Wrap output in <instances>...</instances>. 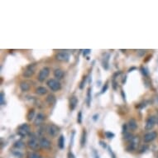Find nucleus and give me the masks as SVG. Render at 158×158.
Wrapping results in <instances>:
<instances>
[{"label": "nucleus", "instance_id": "nucleus-1", "mask_svg": "<svg viewBox=\"0 0 158 158\" xmlns=\"http://www.w3.org/2000/svg\"><path fill=\"white\" fill-rule=\"evenodd\" d=\"M29 133H30V127L27 123L19 126L18 128H17V134L21 137H26Z\"/></svg>", "mask_w": 158, "mask_h": 158}, {"label": "nucleus", "instance_id": "nucleus-2", "mask_svg": "<svg viewBox=\"0 0 158 158\" xmlns=\"http://www.w3.org/2000/svg\"><path fill=\"white\" fill-rule=\"evenodd\" d=\"M47 85L48 87L51 89L52 91L56 92L60 90L61 89V84L58 80H55V79H51L47 81Z\"/></svg>", "mask_w": 158, "mask_h": 158}, {"label": "nucleus", "instance_id": "nucleus-3", "mask_svg": "<svg viewBox=\"0 0 158 158\" xmlns=\"http://www.w3.org/2000/svg\"><path fill=\"white\" fill-rule=\"evenodd\" d=\"M47 133L50 135V136L52 137H55L57 136L58 133H59L60 128L55 124H50L47 126Z\"/></svg>", "mask_w": 158, "mask_h": 158}, {"label": "nucleus", "instance_id": "nucleus-4", "mask_svg": "<svg viewBox=\"0 0 158 158\" xmlns=\"http://www.w3.org/2000/svg\"><path fill=\"white\" fill-rule=\"evenodd\" d=\"M49 74H50V69L48 67H44V68H42L39 72L38 78H37L38 80L41 81V82H43V81L48 77Z\"/></svg>", "mask_w": 158, "mask_h": 158}, {"label": "nucleus", "instance_id": "nucleus-5", "mask_svg": "<svg viewBox=\"0 0 158 158\" xmlns=\"http://www.w3.org/2000/svg\"><path fill=\"white\" fill-rule=\"evenodd\" d=\"M28 146L32 149V150H37V149L40 147V142L37 140V137H31L28 142Z\"/></svg>", "mask_w": 158, "mask_h": 158}, {"label": "nucleus", "instance_id": "nucleus-6", "mask_svg": "<svg viewBox=\"0 0 158 158\" xmlns=\"http://www.w3.org/2000/svg\"><path fill=\"white\" fill-rule=\"evenodd\" d=\"M35 67H36L35 65H28L26 68V70H24L22 75H23L24 77H26V78H29V77H31V76H32L34 75V73H35Z\"/></svg>", "mask_w": 158, "mask_h": 158}, {"label": "nucleus", "instance_id": "nucleus-7", "mask_svg": "<svg viewBox=\"0 0 158 158\" xmlns=\"http://www.w3.org/2000/svg\"><path fill=\"white\" fill-rule=\"evenodd\" d=\"M56 57L57 61L67 62L70 59V55H69V53L66 52V51H61L57 54Z\"/></svg>", "mask_w": 158, "mask_h": 158}, {"label": "nucleus", "instance_id": "nucleus-8", "mask_svg": "<svg viewBox=\"0 0 158 158\" xmlns=\"http://www.w3.org/2000/svg\"><path fill=\"white\" fill-rule=\"evenodd\" d=\"M156 118H155L154 116H150L149 118H147V122H146V126H145V128L147 130H151L153 128V127L155 126L156 124Z\"/></svg>", "mask_w": 158, "mask_h": 158}, {"label": "nucleus", "instance_id": "nucleus-9", "mask_svg": "<svg viewBox=\"0 0 158 158\" xmlns=\"http://www.w3.org/2000/svg\"><path fill=\"white\" fill-rule=\"evenodd\" d=\"M156 137H157V133L156 132H151L144 135L143 140L145 142H151L153 140H155Z\"/></svg>", "mask_w": 158, "mask_h": 158}, {"label": "nucleus", "instance_id": "nucleus-10", "mask_svg": "<svg viewBox=\"0 0 158 158\" xmlns=\"http://www.w3.org/2000/svg\"><path fill=\"white\" fill-rule=\"evenodd\" d=\"M39 142H40V147L43 148V149H49L51 147V143L49 140L46 137H42L40 138L39 140Z\"/></svg>", "mask_w": 158, "mask_h": 158}, {"label": "nucleus", "instance_id": "nucleus-11", "mask_svg": "<svg viewBox=\"0 0 158 158\" xmlns=\"http://www.w3.org/2000/svg\"><path fill=\"white\" fill-rule=\"evenodd\" d=\"M45 118H46V117H45V115L43 114H42V113H40V114H38L37 115V118H36L35 121H34V124L36 126L37 125H40L41 123H42V122L45 120Z\"/></svg>", "mask_w": 158, "mask_h": 158}, {"label": "nucleus", "instance_id": "nucleus-12", "mask_svg": "<svg viewBox=\"0 0 158 158\" xmlns=\"http://www.w3.org/2000/svg\"><path fill=\"white\" fill-rule=\"evenodd\" d=\"M78 103V99L75 96H72L70 98V110H74Z\"/></svg>", "mask_w": 158, "mask_h": 158}, {"label": "nucleus", "instance_id": "nucleus-13", "mask_svg": "<svg viewBox=\"0 0 158 158\" xmlns=\"http://www.w3.org/2000/svg\"><path fill=\"white\" fill-rule=\"evenodd\" d=\"M54 75H55V77L56 79L61 80V79H63V77H64L65 73H64V71H63L62 70L56 69V70H55V71H54Z\"/></svg>", "mask_w": 158, "mask_h": 158}, {"label": "nucleus", "instance_id": "nucleus-14", "mask_svg": "<svg viewBox=\"0 0 158 158\" xmlns=\"http://www.w3.org/2000/svg\"><path fill=\"white\" fill-rule=\"evenodd\" d=\"M128 127L131 130H136L137 128V123L135 119H130L128 122Z\"/></svg>", "mask_w": 158, "mask_h": 158}, {"label": "nucleus", "instance_id": "nucleus-15", "mask_svg": "<svg viewBox=\"0 0 158 158\" xmlns=\"http://www.w3.org/2000/svg\"><path fill=\"white\" fill-rule=\"evenodd\" d=\"M20 88L23 92H26L30 89V84L26 81H22V82L20 83Z\"/></svg>", "mask_w": 158, "mask_h": 158}, {"label": "nucleus", "instance_id": "nucleus-16", "mask_svg": "<svg viewBox=\"0 0 158 158\" xmlns=\"http://www.w3.org/2000/svg\"><path fill=\"white\" fill-rule=\"evenodd\" d=\"M58 147H59L61 149H63L65 147V138L63 135H61L59 139H58Z\"/></svg>", "mask_w": 158, "mask_h": 158}, {"label": "nucleus", "instance_id": "nucleus-17", "mask_svg": "<svg viewBox=\"0 0 158 158\" xmlns=\"http://www.w3.org/2000/svg\"><path fill=\"white\" fill-rule=\"evenodd\" d=\"M47 102L49 104H54L56 103V97L53 94H49L47 98Z\"/></svg>", "mask_w": 158, "mask_h": 158}, {"label": "nucleus", "instance_id": "nucleus-18", "mask_svg": "<svg viewBox=\"0 0 158 158\" xmlns=\"http://www.w3.org/2000/svg\"><path fill=\"white\" fill-rule=\"evenodd\" d=\"M34 116H35V110L32 109H30L28 113V115H27V119L28 121H31L34 118Z\"/></svg>", "mask_w": 158, "mask_h": 158}, {"label": "nucleus", "instance_id": "nucleus-19", "mask_svg": "<svg viewBox=\"0 0 158 158\" xmlns=\"http://www.w3.org/2000/svg\"><path fill=\"white\" fill-rule=\"evenodd\" d=\"M36 92H37V94H40V95H43V94H47V89L45 88V87L41 86V87H38L37 89H36Z\"/></svg>", "mask_w": 158, "mask_h": 158}, {"label": "nucleus", "instance_id": "nucleus-20", "mask_svg": "<svg viewBox=\"0 0 158 158\" xmlns=\"http://www.w3.org/2000/svg\"><path fill=\"white\" fill-rule=\"evenodd\" d=\"M85 141H86V131L84 129L82 133V136H81V141H80L81 146L82 147H84V145L85 144Z\"/></svg>", "mask_w": 158, "mask_h": 158}, {"label": "nucleus", "instance_id": "nucleus-21", "mask_svg": "<svg viewBox=\"0 0 158 158\" xmlns=\"http://www.w3.org/2000/svg\"><path fill=\"white\" fill-rule=\"evenodd\" d=\"M90 93H91V89L89 88L88 91H87V104H88V106L90 105V102H91V94H90Z\"/></svg>", "mask_w": 158, "mask_h": 158}, {"label": "nucleus", "instance_id": "nucleus-22", "mask_svg": "<svg viewBox=\"0 0 158 158\" xmlns=\"http://www.w3.org/2000/svg\"><path fill=\"white\" fill-rule=\"evenodd\" d=\"M23 147H24V144H23V142H21V141H17V142H16L14 143V147H16V148L20 149V148H22Z\"/></svg>", "mask_w": 158, "mask_h": 158}, {"label": "nucleus", "instance_id": "nucleus-23", "mask_svg": "<svg viewBox=\"0 0 158 158\" xmlns=\"http://www.w3.org/2000/svg\"><path fill=\"white\" fill-rule=\"evenodd\" d=\"M109 56H108L103 61V68H104V69H108V64H109L108 61H109Z\"/></svg>", "mask_w": 158, "mask_h": 158}, {"label": "nucleus", "instance_id": "nucleus-24", "mask_svg": "<svg viewBox=\"0 0 158 158\" xmlns=\"http://www.w3.org/2000/svg\"><path fill=\"white\" fill-rule=\"evenodd\" d=\"M134 149H135V143L134 142L130 143L129 145L127 147V151H128V152H132L134 150Z\"/></svg>", "mask_w": 158, "mask_h": 158}, {"label": "nucleus", "instance_id": "nucleus-25", "mask_svg": "<svg viewBox=\"0 0 158 158\" xmlns=\"http://www.w3.org/2000/svg\"><path fill=\"white\" fill-rule=\"evenodd\" d=\"M28 157V158H42L39 155H37V153H34V152H30Z\"/></svg>", "mask_w": 158, "mask_h": 158}, {"label": "nucleus", "instance_id": "nucleus-26", "mask_svg": "<svg viewBox=\"0 0 158 158\" xmlns=\"http://www.w3.org/2000/svg\"><path fill=\"white\" fill-rule=\"evenodd\" d=\"M105 135H106V137L108 138H113V137H114V134L113 133H110V132H106Z\"/></svg>", "mask_w": 158, "mask_h": 158}, {"label": "nucleus", "instance_id": "nucleus-27", "mask_svg": "<svg viewBox=\"0 0 158 158\" xmlns=\"http://www.w3.org/2000/svg\"><path fill=\"white\" fill-rule=\"evenodd\" d=\"M77 121H78V123H82V113H81V112L79 113Z\"/></svg>", "mask_w": 158, "mask_h": 158}, {"label": "nucleus", "instance_id": "nucleus-28", "mask_svg": "<svg viewBox=\"0 0 158 158\" xmlns=\"http://www.w3.org/2000/svg\"><path fill=\"white\" fill-rule=\"evenodd\" d=\"M4 94L2 92L1 93V95H0V100H1V104H3V98H4Z\"/></svg>", "mask_w": 158, "mask_h": 158}, {"label": "nucleus", "instance_id": "nucleus-29", "mask_svg": "<svg viewBox=\"0 0 158 158\" xmlns=\"http://www.w3.org/2000/svg\"><path fill=\"white\" fill-rule=\"evenodd\" d=\"M107 89H108V84L106 83L105 84V86H103V88L102 89V91H101V93L103 94V93H104L106 90H107Z\"/></svg>", "mask_w": 158, "mask_h": 158}, {"label": "nucleus", "instance_id": "nucleus-30", "mask_svg": "<svg viewBox=\"0 0 158 158\" xmlns=\"http://www.w3.org/2000/svg\"><path fill=\"white\" fill-rule=\"evenodd\" d=\"M90 52V50L89 49H87V50H84V56H85V55H87V54H89Z\"/></svg>", "mask_w": 158, "mask_h": 158}, {"label": "nucleus", "instance_id": "nucleus-31", "mask_svg": "<svg viewBox=\"0 0 158 158\" xmlns=\"http://www.w3.org/2000/svg\"><path fill=\"white\" fill-rule=\"evenodd\" d=\"M68 157L69 158H75V156L73 155V153H72V152H69L68 153Z\"/></svg>", "mask_w": 158, "mask_h": 158}, {"label": "nucleus", "instance_id": "nucleus-32", "mask_svg": "<svg viewBox=\"0 0 158 158\" xmlns=\"http://www.w3.org/2000/svg\"><path fill=\"white\" fill-rule=\"evenodd\" d=\"M113 84H113V86H114V89H117V83L114 80V81H113Z\"/></svg>", "mask_w": 158, "mask_h": 158}, {"label": "nucleus", "instance_id": "nucleus-33", "mask_svg": "<svg viewBox=\"0 0 158 158\" xmlns=\"http://www.w3.org/2000/svg\"><path fill=\"white\" fill-rule=\"evenodd\" d=\"M142 74H144L145 75H147V73L146 72V70L144 69V68H142Z\"/></svg>", "mask_w": 158, "mask_h": 158}, {"label": "nucleus", "instance_id": "nucleus-34", "mask_svg": "<svg viewBox=\"0 0 158 158\" xmlns=\"http://www.w3.org/2000/svg\"><path fill=\"white\" fill-rule=\"evenodd\" d=\"M97 117H98V114H95V115L94 116V121H96V120H97Z\"/></svg>", "mask_w": 158, "mask_h": 158}, {"label": "nucleus", "instance_id": "nucleus-35", "mask_svg": "<svg viewBox=\"0 0 158 158\" xmlns=\"http://www.w3.org/2000/svg\"><path fill=\"white\" fill-rule=\"evenodd\" d=\"M100 143H101V145L103 146V147H106V145H105V142L103 143V142H100Z\"/></svg>", "mask_w": 158, "mask_h": 158}, {"label": "nucleus", "instance_id": "nucleus-36", "mask_svg": "<svg viewBox=\"0 0 158 158\" xmlns=\"http://www.w3.org/2000/svg\"><path fill=\"white\" fill-rule=\"evenodd\" d=\"M122 95H123V99H125V94H123V90H122Z\"/></svg>", "mask_w": 158, "mask_h": 158}, {"label": "nucleus", "instance_id": "nucleus-37", "mask_svg": "<svg viewBox=\"0 0 158 158\" xmlns=\"http://www.w3.org/2000/svg\"><path fill=\"white\" fill-rule=\"evenodd\" d=\"M156 122H157V123H158V111H157V114H156Z\"/></svg>", "mask_w": 158, "mask_h": 158}]
</instances>
